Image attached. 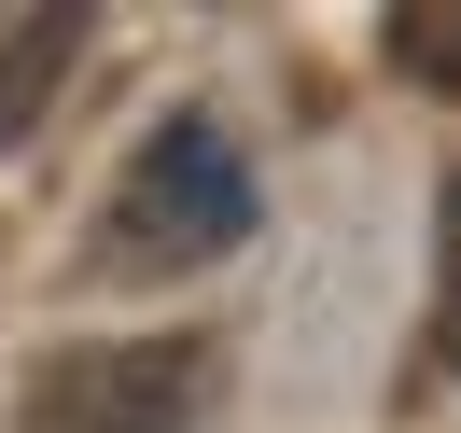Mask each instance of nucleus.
I'll use <instances>...</instances> for the list:
<instances>
[{"mask_svg":"<svg viewBox=\"0 0 461 433\" xmlns=\"http://www.w3.org/2000/svg\"><path fill=\"white\" fill-rule=\"evenodd\" d=\"M252 168H238V140L210 113H168L140 126V154L113 168V196H98V280H182V266H224L238 238H252Z\"/></svg>","mask_w":461,"mask_h":433,"instance_id":"obj_1","label":"nucleus"},{"mask_svg":"<svg viewBox=\"0 0 461 433\" xmlns=\"http://www.w3.org/2000/svg\"><path fill=\"white\" fill-rule=\"evenodd\" d=\"M70 57H85V14H29V29L0 42V154L42 126V98L70 85Z\"/></svg>","mask_w":461,"mask_h":433,"instance_id":"obj_3","label":"nucleus"},{"mask_svg":"<svg viewBox=\"0 0 461 433\" xmlns=\"http://www.w3.org/2000/svg\"><path fill=\"white\" fill-rule=\"evenodd\" d=\"M392 70H461V14H392Z\"/></svg>","mask_w":461,"mask_h":433,"instance_id":"obj_5","label":"nucleus"},{"mask_svg":"<svg viewBox=\"0 0 461 433\" xmlns=\"http://www.w3.org/2000/svg\"><path fill=\"white\" fill-rule=\"evenodd\" d=\"M210 405V336H98L29 364L14 433H196Z\"/></svg>","mask_w":461,"mask_h":433,"instance_id":"obj_2","label":"nucleus"},{"mask_svg":"<svg viewBox=\"0 0 461 433\" xmlns=\"http://www.w3.org/2000/svg\"><path fill=\"white\" fill-rule=\"evenodd\" d=\"M433 377H461V168H447V210H433Z\"/></svg>","mask_w":461,"mask_h":433,"instance_id":"obj_4","label":"nucleus"}]
</instances>
